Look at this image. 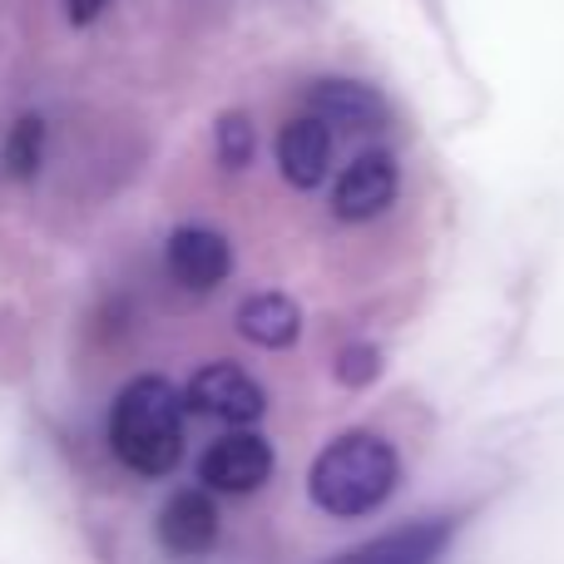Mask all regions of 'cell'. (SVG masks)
I'll return each instance as SVG.
<instances>
[{"label":"cell","mask_w":564,"mask_h":564,"mask_svg":"<svg viewBox=\"0 0 564 564\" xmlns=\"http://www.w3.org/2000/svg\"><path fill=\"white\" fill-rule=\"evenodd\" d=\"M377 371H381L377 347H347V351H341V361H337V377L347 381V387H367Z\"/></svg>","instance_id":"14"},{"label":"cell","mask_w":564,"mask_h":564,"mask_svg":"<svg viewBox=\"0 0 564 564\" xmlns=\"http://www.w3.org/2000/svg\"><path fill=\"white\" fill-rule=\"evenodd\" d=\"M238 332H243L253 347L282 351L297 341L302 332V307L288 297V292H253V297L238 307Z\"/></svg>","instance_id":"11"},{"label":"cell","mask_w":564,"mask_h":564,"mask_svg":"<svg viewBox=\"0 0 564 564\" xmlns=\"http://www.w3.org/2000/svg\"><path fill=\"white\" fill-rule=\"evenodd\" d=\"M401 480V456L387 436L377 431H351L337 436L332 446L317 451L307 470L312 506L332 520H361L371 510L387 506V496Z\"/></svg>","instance_id":"2"},{"label":"cell","mask_w":564,"mask_h":564,"mask_svg":"<svg viewBox=\"0 0 564 564\" xmlns=\"http://www.w3.org/2000/svg\"><path fill=\"white\" fill-rule=\"evenodd\" d=\"M278 169L292 188H317L332 169V129L312 115H297L278 129Z\"/></svg>","instance_id":"9"},{"label":"cell","mask_w":564,"mask_h":564,"mask_svg":"<svg viewBox=\"0 0 564 564\" xmlns=\"http://www.w3.org/2000/svg\"><path fill=\"white\" fill-rule=\"evenodd\" d=\"M184 411L228 421V426H253L268 411V397L243 367H234V361H208L184 387Z\"/></svg>","instance_id":"3"},{"label":"cell","mask_w":564,"mask_h":564,"mask_svg":"<svg viewBox=\"0 0 564 564\" xmlns=\"http://www.w3.org/2000/svg\"><path fill=\"white\" fill-rule=\"evenodd\" d=\"M397 188H401L397 159L387 149H367V154H357L341 169L337 188H332V214L341 224H371V218H381L397 204Z\"/></svg>","instance_id":"5"},{"label":"cell","mask_w":564,"mask_h":564,"mask_svg":"<svg viewBox=\"0 0 564 564\" xmlns=\"http://www.w3.org/2000/svg\"><path fill=\"white\" fill-rule=\"evenodd\" d=\"M214 144H218V164L248 169V164H253V149H258L253 119H248V115H224V119H218V129H214Z\"/></svg>","instance_id":"13"},{"label":"cell","mask_w":564,"mask_h":564,"mask_svg":"<svg viewBox=\"0 0 564 564\" xmlns=\"http://www.w3.org/2000/svg\"><path fill=\"white\" fill-rule=\"evenodd\" d=\"M307 115L322 119V124L347 129V134L387 124V105H381V95L367 89L361 79H317V85L307 89Z\"/></svg>","instance_id":"8"},{"label":"cell","mask_w":564,"mask_h":564,"mask_svg":"<svg viewBox=\"0 0 564 564\" xmlns=\"http://www.w3.org/2000/svg\"><path fill=\"white\" fill-rule=\"evenodd\" d=\"M159 545L178 560H198L218 545V506L208 490H178L159 510Z\"/></svg>","instance_id":"7"},{"label":"cell","mask_w":564,"mask_h":564,"mask_svg":"<svg viewBox=\"0 0 564 564\" xmlns=\"http://www.w3.org/2000/svg\"><path fill=\"white\" fill-rule=\"evenodd\" d=\"M164 268L178 288L188 292H214L218 282L234 273V243L218 228H174L164 243Z\"/></svg>","instance_id":"6"},{"label":"cell","mask_w":564,"mask_h":564,"mask_svg":"<svg viewBox=\"0 0 564 564\" xmlns=\"http://www.w3.org/2000/svg\"><path fill=\"white\" fill-rule=\"evenodd\" d=\"M40 159H45V119L20 115L15 124H10L6 144H0V164H6L10 178H35Z\"/></svg>","instance_id":"12"},{"label":"cell","mask_w":564,"mask_h":564,"mask_svg":"<svg viewBox=\"0 0 564 564\" xmlns=\"http://www.w3.org/2000/svg\"><path fill=\"white\" fill-rule=\"evenodd\" d=\"M109 451L144 480L169 476L184 456V391L164 377H134L109 406Z\"/></svg>","instance_id":"1"},{"label":"cell","mask_w":564,"mask_h":564,"mask_svg":"<svg viewBox=\"0 0 564 564\" xmlns=\"http://www.w3.org/2000/svg\"><path fill=\"white\" fill-rule=\"evenodd\" d=\"M451 540V520H421V525H401L391 535L371 540V545L351 550L337 564H436Z\"/></svg>","instance_id":"10"},{"label":"cell","mask_w":564,"mask_h":564,"mask_svg":"<svg viewBox=\"0 0 564 564\" xmlns=\"http://www.w3.org/2000/svg\"><path fill=\"white\" fill-rule=\"evenodd\" d=\"M198 480H204V490H218V496H253L273 480V446L258 431H228L204 451Z\"/></svg>","instance_id":"4"},{"label":"cell","mask_w":564,"mask_h":564,"mask_svg":"<svg viewBox=\"0 0 564 564\" xmlns=\"http://www.w3.org/2000/svg\"><path fill=\"white\" fill-rule=\"evenodd\" d=\"M105 6L109 0H65V15H69V25H95L105 15Z\"/></svg>","instance_id":"15"}]
</instances>
